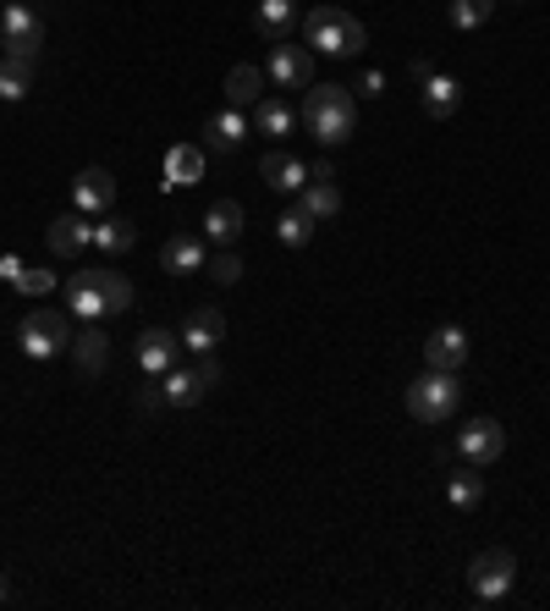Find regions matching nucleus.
Returning a JSON list of instances; mask_svg holds the SVG:
<instances>
[{"instance_id": "obj_10", "label": "nucleus", "mask_w": 550, "mask_h": 611, "mask_svg": "<svg viewBox=\"0 0 550 611\" xmlns=\"http://www.w3.org/2000/svg\"><path fill=\"white\" fill-rule=\"evenodd\" d=\"M221 342H226V314L221 309H193L188 314V325H182V347L188 353H221Z\"/></svg>"}, {"instance_id": "obj_41", "label": "nucleus", "mask_w": 550, "mask_h": 611, "mask_svg": "<svg viewBox=\"0 0 550 611\" xmlns=\"http://www.w3.org/2000/svg\"><path fill=\"white\" fill-rule=\"evenodd\" d=\"M7 7H12V0H7Z\"/></svg>"}, {"instance_id": "obj_20", "label": "nucleus", "mask_w": 550, "mask_h": 611, "mask_svg": "<svg viewBox=\"0 0 550 611\" xmlns=\"http://www.w3.org/2000/svg\"><path fill=\"white\" fill-rule=\"evenodd\" d=\"M265 84H270V78H265L259 67H232V73H226V100H232L237 111H254V105L265 100Z\"/></svg>"}, {"instance_id": "obj_35", "label": "nucleus", "mask_w": 550, "mask_h": 611, "mask_svg": "<svg viewBox=\"0 0 550 611\" xmlns=\"http://www.w3.org/2000/svg\"><path fill=\"white\" fill-rule=\"evenodd\" d=\"M210 276H215V281H221V287H232V281H237V276H243V259H237V254H232V248H221V254H215V259H210Z\"/></svg>"}, {"instance_id": "obj_27", "label": "nucleus", "mask_w": 550, "mask_h": 611, "mask_svg": "<svg viewBox=\"0 0 550 611\" xmlns=\"http://www.w3.org/2000/svg\"><path fill=\"white\" fill-rule=\"evenodd\" d=\"M303 210H308L314 221H336V215H341V193H336V182L308 177V188H303Z\"/></svg>"}, {"instance_id": "obj_15", "label": "nucleus", "mask_w": 550, "mask_h": 611, "mask_svg": "<svg viewBox=\"0 0 550 611\" xmlns=\"http://www.w3.org/2000/svg\"><path fill=\"white\" fill-rule=\"evenodd\" d=\"M243 138H248V122H243V111H237V105L204 122V149H210V155H232Z\"/></svg>"}, {"instance_id": "obj_31", "label": "nucleus", "mask_w": 550, "mask_h": 611, "mask_svg": "<svg viewBox=\"0 0 550 611\" xmlns=\"http://www.w3.org/2000/svg\"><path fill=\"white\" fill-rule=\"evenodd\" d=\"M495 0H451V29H484Z\"/></svg>"}, {"instance_id": "obj_24", "label": "nucleus", "mask_w": 550, "mask_h": 611, "mask_svg": "<svg viewBox=\"0 0 550 611\" xmlns=\"http://www.w3.org/2000/svg\"><path fill=\"white\" fill-rule=\"evenodd\" d=\"M298 29V0H259V34L287 40Z\"/></svg>"}, {"instance_id": "obj_32", "label": "nucleus", "mask_w": 550, "mask_h": 611, "mask_svg": "<svg viewBox=\"0 0 550 611\" xmlns=\"http://www.w3.org/2000/svg\"><path fill=\"white\" fill-rule=\"evenodd\" d=\"M29 84H34V73H29V67H12V62H0V100H7V105L29 100Z\"/></svg>"}, {"instance_id": "obj_21", "label": "nucleus", "mask_w": 550, "mask_h": 611, "mask_svg": "<svg viewBox=\"0 0 550 611\" xmlns=\"http://www.w3.org/2000/svg\"><path fill=\"white\" fill-rule=\"evenodd\" d=\"M133 243H138V226H133V221H116V215L94 221V248H100V254L122 259V254H127Z\"/></svg>"}, {"instance_id": "obj_33", "label": "nucleus", "mask_w": 550, "mask_h": 611, "mask_svg": "<svg viewBox=\"0 0 550 611\" xmlns=\"http://www.w3.org/2000/svg\"><path fill=\"white\" fill-rule=\"evenodd\" d=\"M0 51H7V62L12 67H40V56H45V40H7V45H0Z\"/></svg>"}, {"instance_id": "obj_30", "label": "nucleus", "mask_w": 550, "mask_h": 611, "mask_svg": "<svg viewBox=\"0 0 550 611\" xmlns=\"http://www.w3.org/2000/svg\"><path fill=\"white\" fill-rule=\"evenodd\" d=\"M100 292H105V309L111 314H127L133 309V281L122 270H100Z\"/></svg>"}, {"instance_id": "obj_19", "label": "nucleus", "mask_w": 550, "mask_h": 611, "mask_svg": "<svg viewBox=\"0 0 550 611\" xmlns=\"http://www.w3.org/2000/svg\"><path fill=\"white\" fill-rule=\"evenodd\" d=\"M72 358H78V369H83V375H100V369L111 364V336L100 331V320H89V331H78Z\"/></svg>"}, {"instance_id": "obj_4", "label": "nucleus", "mask_w": 550, "mask_h": 611, "mask_svg": "<svg viewBox=\"0 0 550 611\" xmlns=\"http://www.w3.org/2000/svg\"><path fill=\"white\" fill-rule=\"evenodd\" d=\"M67 342H72V325H67L61 309H29L23 325H18V347L29 358H56Z\"/></svg>"}, {"instance_id": "obj_5", "label": "nucleus", "mask_w": 550, "mask_h": 611, "mask_svg": "<svg viewBox=\"0 0 550 611\" xmlns=\"http://www.w3.org/2000/svg\"><path fill=\"white\" fill-rule=\"evenodd\" d=\"M468 584H473V595L479 600H501L512 584H517V556L512 551H479L473 562H468Z\"/></svg>"}, {"instance_id": "obj_25", "label": "nucleus", "mask_w": 550, "mask_h": 611, "mask_svg": "<svg viewBox=\"0 0 550 611\" xmlns=\"http://www.w3.org/2000/svg\"><path fill=\"white\" fill-rule=\"evenodd\" d=\"M314 226H319V221H314L303 204H292V210H281V215H276V237H281L287 248H308Z\"/></svg>"}, {"instance_id": "obj_12", "label": "nucleus", "mask_w": 550, "mask_h": 611, "mask_svg": "<svg viewBox=\"0 0 550 611\" xmlns=\"http://www.w3.org/2000/svg\"><path fill=\"white\" fill-rule=\"evenodd\" d=\"M89 243H94V221H89L83 210H72V215H56V221H50V248H56L61 259H78Z\"/></svg>"}, {"instance_id": "obj_38", "label": "nucleus", "mask_w": 550, "mask_h": 611, "mask_svg": "<svg viewBox=\"0 0 550 611\" xmlns=\"http://www.w3.org/2000/svg\"><path fill=\"white\" fill-rule=\"evenodd\" d=\"M407 78H413V84H429V78H435V67H429V62H413V67H407Z\"/></svg>"}, {"instance_id": "obj_39", "label": "nucleus", "mask_w": 550, "mask_h": 611, "mask_svg": "<svg viewBox=\"0 0 550 611\" xmlns=\"http://www.w3.org/2000/svg\"><path fill=\"white\" fill-rule=\"evenodd\" d=\"M18 270H23V259H12V254L0 259V281H18Z\"/></svg>"}, {"instance_id": "obj_26", "label": "nucleus", "mask_w": 550, "mask_h": 611, "mask_svg": "<svg viewBox=\"0 0 550 611\" xmlns=\"http://www.w3.org/2000/svg\"><path fill=\"white\" fill-rule=\"evenodd\" d=\"M446 501H451L457 512H473V507L484 501V479H479V468H457V474L446 479Z\"/></svg>"}, {"instance_id": "obj_29", "label": "nucleus", "mask_w": 550, "mask_h": 611, "mask_svg": "<svg viewBox=\"0 0 550 611\" xmlns=\"http://www.w3.org/2000/svg\"><path fill=\"white\" fill-rule=\"evenodd\" d=\"M166 171H171V177H166L171 188H182V182L193 188V182L204 177V155H199V149H171V160H166Z\"/></svg>"}, {"instance_id": "obj_40", "label": "nucleus", "mask_w": 550, "mask_h": 611, "mask_svg": "<svg viewBox=\"0 0 550 611\" xmlns=\"http://www.w3.org/2000/svg\"><path fill=\"white\" fill-rule=\"evenodd\" d=\"M0 600H12V578L7 573H0Z\"/></svg>"}, {"instance_id": "obj_22", "label": "nucleus", "mask_w": 550, "mask_h": 611, "mask_svg": "<svg viewBox=\"0 0 550 611\" xmlns=\"http://www.w3.org/2000/svg\"><path fill=\"white\" fill-rule=\"evenodd\" d=\"M160 386H166V402L171 408H193V402H204V380H199V369H166L160 375Z\"/></svg>"}, {"instance_id": "obj_7", "label": "nucleus", "mask_w": 550, "mask_h": 611, "mask_svg": "<svg viewBox=\"0 0 550 611\" xmlns=\"http://www.w3.org/2000/svg\"><path fill=\"white\" fill-rule=\"evenodd\" d=\"M457 452H462L473 468H484V463H495V457L506 452V430H501L495 419H468L462 435H457Z\"/></svg>"}, {"instance_id": "obj_3", "label": "nucleus", "mask_w": 550, "mask_h": 611, "mask_svg": "<svg viewBox=\"0 0 550 611\" xmlns=\"http://www.w3.org/2000/svg\"><path fill=\"white\" fill-rule=\"evenodd\" d=\"M457 402H462V386H457L451 369H424V375L407 386V413H413L418 424H440V419H451Z\"/></svg>"}, {"instance_id": "obj_13", "label": "nucleus", "mask_w": 550, "mask_h": 611, "mask_svg": "<svg viewBox=\"0 0 550 611\" xmlns=\"http://www.w3.org/2000/svg\"><path fill=\"white\" fill-rule=\"evenodd\" d=\"M259 177H265L270 188H281V193H303V188H308V166H303L298 155H287V149H270V155L259 160Z\"/></svg>"}, {"instance_id": "obj_18", "label": "nucleus", "mask_w": 550, "mask_h": 611, "mask_svg": "<svg viewBox=\"0 0 550 611\" xmlns=\"http://www.w3.org/2000/svg\"><path fill=\"white\" fill-rule=\"evenodd\" d=\"M160 265L171 270V276H193V270H204L210 259H204V243L199 237H188V232H177L166 248H160Z\"/></svg>"}, {"instance_id": "obj_11", "label": "nucleus", "mask_w": 550, "mask_h": 611, "mask_svg": "<svg viewBox=\"0 0 550 611\" xmlns=\"http://www.w3.org/2000/svg\"><path fill=\"white\" fill-rule=\"evenodd\" d=\"M424 364L457 375V369L468 364V331H462V325H440V331H429V342H424Z\"/></svg>"}, {"instance_id": "obj_34", "label": "nucleus", "mask_w": 550, "mask_h": 611, "mask_svg": "<svg viewBox=\"0 0 550 611\" xmlns=\"http://www.w3.org/2000/svg\"><path fill=\"white\" fill-rule=\"evenodd\" d=\"M12 287H18V292H23V298H45V292H50V287H56V270H34V265H23V270H18V281H12Z\"/></svg>"}, {"instance_id": "obj_16", "label": "nucleus", "mask_w": 550, "mask_h": 611, "mask_svg": "<svg viewBox=\"0 0 550 611\" xmlns=\"http://www.w3.org/2000/svg\"><path fill=\"white\" fill-rule=\"evenodd\" d=\"M418 105H424L429 122H446L462 105V84L457 78H429V84H418Z\"/></svg>"}, {"instance_id": "obj_1", "label": "nucleus", "mask_w": 550, "mask_h": 611, "mask_svg": "<svg viewBox=\"0 0 550 611\" xmlns=\"http://www.w3.org/2000/svg\"><path fill=\"white\" fill-rule=\"evenodd\" d=\"M303 127L319 138V144H347L352 133H358V100H352V89H341V84H308V95H303Z\"/></svg>"}, {"instance_id": "obj_36", "label": "nucleus", "mask_w": 550, "mask_h": 611, "mask_svg": "<svg viewBox=\"0 0 550 611\" xmlns=\"http://www.w3.org/2000/svg\"><path fill=\"white\" fill-rule=\"evenodd\" d=\"M133 408H138V413H160V408H166V386H155V380H149V386L133 397Z\"/></svg>"}, {"instance_id": "obj_14", "label": "nucleus", "mask_w": 550, "mask_h": 611, "mask_svg": "<svg viewBox=\"0 0 550 611\" xmlns=\"http://www.w3.org/2000/svg\"><path fill=\"white\" fill-rule=\"evenodd\" d=\"M67 309H72L78 320L111 314V309H105V292H100V270H78V276L67 281Z\"/></svg>"}, {"instance_id": "obj_6", "label": "nucleus", "mask_w": 550, "mask_h": 611, "mask_svg": "<svg viewBox=\"0 0 550 611\" xmlns=\"http://www.w3.org/2000/svg\"><path fill=\"white\" fill-rule=\"evenodd\" d=\"M265 78H270L276 89H308V84H314V56H308L303 45L276 40V45H270V67H265Z\"/></svg>"}, {"instance_id": "obj_37", "label": "nucleus", "mask_w": 550, "mask_h": 611, "mask_svg": "<svg viewBox=\"0 0 550 611\" xmlns=\"http://www.w3.org/2000/svg\"><path fill=\"white\" fill-rule=\"evenodd\" d=\"M199 380H204L210 391L221 386V358H215V353H199Z\"/></svg>"}, {"instance_id": "obj_23", "label": "nucleus", "mask_w": 550, "mask_h": 611, "mask_svg": "<svg viewBox=\"0 0 550 611\" xmlns=\"http://www.w3.org/2000/svg\"><path fill=\"white\" fill-rule=\"evenodd\" d=\"M0 34L7 40H45V18L29 7V0H12L7 18H0Z\"/></svg>"}, {"instance_id": "obj_28", "label": "nucleus", "mask_w": 550, "mask_h": 611, "mask_svg": "<svg viewBox=\"0 0 550 611\" xmlns=\"http://www.w3.org/2000/svg\"><path fill=\"white\" fill-rule=\"evenodd\" d=\"M292 122H298V116H292L281 100H259V105H254V133H265V138H287Z\"/></svg>"}, {"instance_id": "obj_8", "label": "nucleus", "mask_w": 550, "mask_h": 611, "mask_svg": "<svg viewBox=\"0 0 550 611\" xmlns=\"http://www.w3.org/2000/svg\"><path fill=\"white\" fill-rule=\"evenodd\" d=\"M177 353H182V336H177V331H166V325L138 331V369H144V375L177 369Z\"/></svg>"}, {"instance_id": "obj_9", "label": "nucleus", "mask_w": 550, "mask_h": 611, "mask_svg": "<svg viewBox=\"0 0 550 611\" xmlns=\"http://www.w3.org/2000/svg\"><path fill=\"white\" fill-rule=\"evenodd\" d=\"M72 199H78V210H83V215H105V210L116 204V177H111L105 166H89V171H78Z\"/></svg>"}, {"instance_id": "obj_2", "label": "nucleus", "mask_w": 550, "mask_h": 611, "mask_svg": "<svg viewBox=\"0 0 550 611\" xmlns=\"http://www.w3.org/2000/svg\"><path fill=\"white\" fill-rule=\"evenodd\" d=\"M303 34H308V45H314L319 56H336V62H347V56H358V51L369 45L363 23H358L347 7H330V0L303 18Z\"/></svg>"}, {"instance_id": "obj_17", "label": "nucleus", "mask_w": 550, "mask_h": 611, "mask_svg": "<svg viewBox=\"0 0 550 611\" xmlns=\"http://www.w3.org/2000/svg\"><path fill=\"white\" fill-rule=\"evenodd\" d=\"M243 226H248V221H243V204H237V199H221V204L204 215V237L221 243V248H232V243L243 237Z\"/></svg>"}]
</instances>
